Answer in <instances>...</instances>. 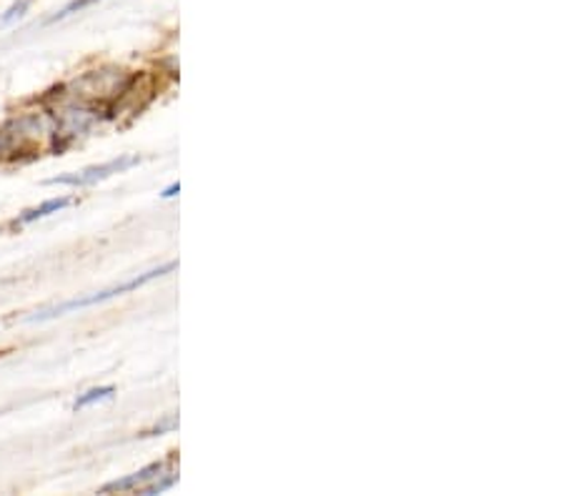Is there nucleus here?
<instances>
[{"mask_svg": "<svg viewBox=\"0 0 563 496\" xmlns=\"http://www.w3.org/2000/svg\"><path fill=\"white\" fill-rule=\"evenodd\" d=\"M70 203H73V198H53V201H45L43 206H38V209L25 211L21 219H15V225H25V223H33V221H38V219H45V216L68 209Z\"/></svg>", "mask_w": 563, "mask_h": 496, "instance_id": "20e7f679", "label": "nucleus"}, {"mask_svg": "<svg viewBox=\"0 0 563 496\" xmlns=\"http://www.w3.org/2000/svg\"><path fill=\"white\" fill-rule=\"evenodd\" d=\"M166 466H168L166 462H158V464L145 466V469H141V472H135L133 476H125V480H121V482H111V484H106L103 489H101V494L141 489V486H143L145 482H156V480H161V476H163V469H166Z\"/></svg>", "mask_w": 563, "mask_h": 496, "instance_id": "7ed1b4c3", "label": "nucleus"}, {"mask_svg": "<svg viewBox=\"0 0 563 496\" xmlns=\"http://www.w3.org/2000/svg\"><path fill=\"white\" fill-rule=\"evenodd\" d=\"M178 191H180V186H178V184H174V186H170V188H168V191H166V194H163V196H166V198H170V196H176Z\"/></svg>", "mask_w": 563, "mask_h": 496, "instance_id": "6e6552de", "label": "nucleus"}, {"mask_svg": "<svg viewBox=\"0 0 563 496\" xmlns=\"http://www.w3.org/2000/svg\"><path fill=\"white\" fill-rule=\"evenodd\" d=\"M25 8H29V0H21V3H15L11 11H8V15H3V23H11L13 18H21Z\"/></svg>", "mask_w": 563, "mask_h": 496, "instance_id": "0eeeda50", "label": "nucleus"}, {"mask_svg": "<svg viewBox=\"0 0 563 496\" xmlns=\"http://www.w3.org/2000/svg\"><path fill=\"white\" fill-rule=\"evenodd\" d=\"M139 164V156H121V158H113L108 161L103 166H90L78 170V174H68V176H56L51 178L48 184H60V186H90V184H98V180H103L113 174H121V170L131 168Z\"/></svg>", "mask_w": 563, "mask_h": 496, "instance_id": "f03ea898", "label": "nucleus"}, {"mask_svg": "<svg viewBox=\"0 0 563 496\" xmlns=\"http://www.w3.org/2000/svg\"><path fill=\"white\" fill-rule=\"evenodd\" d=\"M96 0H73L70 5H66L63 8V11L53 18V21H58V18H66V15H70V13H76V11H84V8H88V5H93Z\"/></svg>", "mask_w": 563, "mask_h": 496, "instance_id": "423d86ee", "label": "nucleus"}, {"mask_svg": "<svg viewBox=\"0 0 563 496\" xmlns=\"http://www.w3.org/2000/svg\"><path fill=\"white\" fill-rule=\"evenodd\" d=\"M174 268H176V264H166V266H161V268H153V271H148V274H143L139 278H131V282H125L121 286L106 288V291H101V294H93V296H86V299H76V301H66V304H60V306H53V309H48V311L31 316V321H45V319H53V316H60V313H68V311H76V309H86V306H93V304H103L108 299H115V296H121L125 291H133V288L145 286L148 282H153V278L166 276L168 271H174Z\"/></svg>", "mask_w": 563, "mask_h": 496, "instance_id": "f257e3e1", "label": "nucleus"}, {"mask_svg": "<svg viewBox=\"0 0 563 496\" xmlns=\"http://www.w3.org/2000/svg\"><path fill=\"white\" fill-rule=\"evenodd\" d=\"M113 386H101V389H90V392H86L84 396H80V399L73 404V409H86V406H90V404H96V401H106V399H111L113 396Z\"/></svg>", "mask_w": 563, "mask_h": 496, "instance_id": "39448f33", "label": "nucleus"}]
</instances>
